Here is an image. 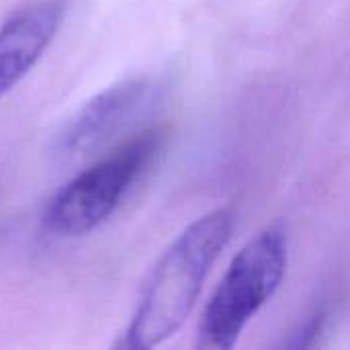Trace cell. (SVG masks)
Listing matches in <instances>:
<instances>
[{"label": "cell", "mask_w": 350, "mask_h": 350, "mask_svg": "<svg viewBox=\"0 0 350 350\" xmlns=\"http://www.w3.org/2000/svg\"><path fill=\"white\" fill-rule=\"evenodd\" d=\"M154 86L148 78H131L117 82L90 100L62 125L55 135L53 150L62 160L84 158L113 139L139 111L150 103Z\"/></svg>", "instance_id": "277c9868"}, {"label": "cell", "mask_w": 350, "mask_h": 350, "mask_svg": "<svg viewBox=\"0 0 350 350\" xmlns=\"http://www.w3.org/2000/svg\"><path fill=\"white\" fill-rule=\"evenodd\" d=\"M234 213L215 209L189 228L154 265L137 308L119 342L121 349L150 350L172 338L191 316L203 283L230 244Z\"/></svg>", "instance_id": "6da1fadb"}, {"label": "cell", "mask_w": 350, "mask_h": 350, "mask_svg": "<svg viewBox=\"0 0 350 350\" xmlns=\"http://www.w3.org/2000/svg\"><path fill=\"white\" fill-rule=\"evenodd\" d=\"M62 21V4L43 0L10 14L0 25V98L39 62Z\"/></svg>", "instance_id": "5b68a950"}, {"label": "cell", "mask_w": 350, "mask_h": 350, "mask_svg": "<svg viewBox=\"0 0 350 350\" xmlns=\"http://www.w3.org/2000/svg\"><path fill=\"white\" fill-rule=\"evenodd\" d=\"M287 271V238L281 228H267L232 260L205 306L199 324V347H236L250 320L277 293Z\"/></svg>", "instance_id": "3957f363"}, {"label": "cell", "mask_w": 350, "mask_h": 350, "mask_svg": "<svg viewBox=\"0 0 350 350\" xmlns=\"http://www.w3.org/2000/svg\"><path fill=\"white\" fill-rule=\"evenodd\" d=\"M164 137L162 129H148L76 174L47 201L41 215L43 228L64 238L94 232L117 211L135 180L150 168Z\"/></svg>", "instance_id": "7a4b0ae2"}]
</instances>
